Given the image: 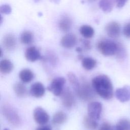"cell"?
I'll return each instance as SVG.
<instances>
[{
  "label": "cell",
  "instance_id": "cell-5",
  "mask_svg": "<svg viewBox=\"0 0 130 130\" xmlns=\"http://www.w3.org/2000/svg\"><path fill=\"white\" fill-rule=\"evenodd\" d=\"M65 83L66 79L64 77H58L55 78L51 82L47 89L54 95L58 96L62 92Z\"/></svg>",
  "mask_w": 130,
  "mask_h": 130
},
{
  "label": "cell",
  "instance_id": "cell-26",
  "mask_svg": "<svg viewBox=\"0 0 130 130\" xmlns=\"http://www.w3.org/2000/svg\"><path fill=\"white\" fill-rule=\"evenodd\" d=\"M113 130H130V120L127 119H120L113 127Z\"/></svg>",
  "mask_w": 130,
  "mask_h": 130
},
{
  "label": "cell",
  "instance_id": "cell-31",
  "mask_svg": "<svg viewBox=\"0 0 130 130\" xmlns=\"http://www.w3.org/2000/svg\"><path fill=\"white\" fill-rule=\"evenodd\" d=\"M128 0H115L116 7L118 8H121L124 6Z\"/></svg>",
  "mask_w": 130,
  "mask_h": 130
},
{
  "label": "cell",
  "instance_id": "cell-6",
  "mask_svg": "<svg viewBox=\"0 0 130 130\" xmlns=\"http://www.w3.org/2000/svg\"><path fill=\"white\" fill-rule=\"evenodd\" d=\"M102 111V105L100 102L94 101L89 103L87 106L88 115L91 118L98 120L100 119Z\"/></svg>",
  "mask_w": 130,
  "mask_h": 130
},
{
  "label": "cell",
  "instance_id": "cell-34",
  "mask_svg": "<svg viewBox=\"0 0 130 130\" xmlns=\"http://www.w3.org/2000/svg\"><path fill=\"white\" fill-rule=\"evenodd\" d=\"M76 51L80 53V52H81L82 51V49L80 48V47H77L76 48Z\"/></svg>",
  "mask_w": 130,
  "mask_h": 130
},
{
  "label": "cell",
  "instance_id": "cell-18",
  "mask_svg": "<svg viewBox=\"0 0 130 130\" xmlns=\"http://www.w3.org/2000/svg\"><path fill=\"white\" fill-rule=\"evenodd\" d=\"M33 72L28 69H24L21 70L19 73L20 79L24 83L30 82L34 78Z\"/></svg>",
  "mask_w": 130,
  "mask_h": 130
},
{
  "label": "cell",
  "instance_id": "cell-20",
  "mask_svg": "<svg viewBox=\"0 0 130 130\" xmlns=\"http://www.w3.org/2000/svg\"><path fill=\"white\" fill-rule=\"evenodd\" d=\"M80 33L85 38H92L94 34V29L90 25H83L80 27Z\"/></svg>",
  "mask_w": 130,
  "mask_h": 130
},
{
  "label": "cell",
  "instance_id": "cell-3",
  "mask_svg": "<svg viewBox=\"0 0 130 130\" xmlns=\"http://www.w3.org/2000/svg\"><path fill=\"white\" fill-rule=\"evenodd\" d=\"M3 114L13 125L18 126L21 124L20 118L16 110L9 104H4L1 108Z\"/></svg>",
  "mask_w": 130,
  "mask_h": 130
},
{
  "label": "cell",
  "instance_id": "cell-37",
  "mask_svg": "<svg viewBox=\"0 0 130 130\" xmlns=\"http://www.w3.org/2000/svg\"><path fill=\"white\" fill-rule=\"evenodd\" d=\"M35 1L36 2H38L40 1V0H35Z\"/></svg>",
  "mask_w": 130,
  "mask_h": 130
},
{
  "label": "cell",
  "instance_id": "cell-27",
  "mask_svg": "<svg viewBox=\"0 0 130 130\" xmlns=\"http://www.w3.org/2000/svg\"><path fill=\"white\" fill-rule=\"evenodd\" d=\"M126 55V52L123 46L120 43H118V49L116 54L117 58L119 59H123Z\"/></svg>",
  "mask_w": 130,
  "mask_h": 130
},
{
  "label": "cell",
  "instance_id": "cell-36",
  "mask_svg": "<svg viewBox=\"0 0 130 130\" xmlns=\"http://www.w3.org/2000/svg\"><path fill=\"white\" fill-rule=\"evenodd\" d=\"M3 130H10L9 128H4Z\"/></svg>",
  "mask_w": 130,
  "mask_h": 130
},
{
  "label": "cell",
  "instance_id": "cell-4",
  "mask_svg": "<svg viewBox=\"0 0 130 130\" xmlns=\"http://www.w3.org/2000/svg\"><path fill=\"white\" fill-rule=\"evenodd\" d=\"M94 89L87 82H83L80 84L77 94L83 100L89 101L92 100L94 96Z\"/></svg>",
  "mask_w": 130,
  "mask_h": 130
},
{
  "label": "cell",
  "instance_id": "cell-13",
  "mask_svg": "<svg viewBox=\"0 0 130 130\" xmlns=\"http://www.w3.org/2000/svg\"><path fill=\"white\" fill-rule=\"evenodd\" d=\"M77 43V38L75 35L73 34H67L64 35L60 40L61 45L68 49L74 47Z\"/></svg>",
  "mask_w": 130,
  "mask_h": 130
},
{
  "label": "cell",
  "instance_id": "cell-28",
  "mask_svg": "<svg viewBox=\"0 0 130 130\" xmlns=\"http://www.w3.org/2000/svg\"><path fill=\"white\" fill-rule=\"evenodd\" d=\"M0 12L4 14H10L12 12V8L9 5L4 4L0 7Z\"/></svg>",
  "mask_w": 130,
  "mask_h": 130
},
{
  "label": "cell",
  "instance_id": "cell-23",
  "mask_svg": "<svg viewBox=\"0 0 130 130\" xmlns=\"http://www.w3.org/2000/svg\"><path fill=\"white\" fill-rule=\"evenodd\" d=\"M20 40L23 44H30L34 41L33 34L28 30L24 31L20 35Z\"/></svg>",
  "mask_w": 130,
  "mask_h": 130
},
{
  "label": "cell",
  "instance_id": "cell-14",
  "mask_svg": "<svg viewBox=\"0 0 130 130\" xmlns=\"http://www.w3.org/2000/svg\"><path fill=\"white\" fill-rule=\"evenodd\" d=\"M2 44L6 50H12L16 45V40L15 36L12 34H7L3 39Z\"/></svg>",
  "mask_w": 130,
  "mask_h": 130
},
{
  "label": "cell",
  "instance_id": "cell-21",
  "mask_svg": "<svg viewBox=\"0 0 130 130\" xmlns=\"http://www.w3.org/2000/svg\"><path fill=\"white\" fill-rule=\"evenodd\" d=\"M114 0H100L99 7L105 13L110 12L113 8Z\"/></svg>",
  "mask_w": 130,
  "mask_h": 130
},
{
  "label": "cell",
  "instance_id": "cell-15",
  "mask_svg": "<svg viewBox=\"0 0 130 130\" xmlns=\"http://www.w3.org/2000/svg\"><path fill=\"white\" fill-rule=\"evenodd\" d=\"M72 26V21L70 17L69 16H62L58 22V27L59 29L66 32L69 31Z\"/></svg>",
  "mask_w": 130,
  "mask_h": 130
},
{
  "label": "cell",
  "instance_id": "cell-24",
  "mask_svg": "<svg viewBox=\"0 0 130 130\" xmlns=\"http://www.w3.org/2000/svg\"><path fill=\"white\" fill-rule=\"evenodd\" d=\"M67 77L72 86L77 94L79 90L80 83L79 82L76 76L73 73L69 72L67 75Z\"/></svg>",
  "mask_w": 130,
  "mask_h": 130
},
{
  "label": "cell",
  "instance_id": "cell-9",
  "mask_svg": "<svg viewBox=\"0 0 130 130\" xmlns=\"http://www.w3.org/2000/svg\"><path fill=\"white\" fill-rule=\"evenodd\" d=\"M61 102L67 108H71L75 103L74 95L70 89L67 88L61 93Z\"/></svg>",
  "mask_w": 130,
  "mask_h": 130
},
{
  "label": "cell",
  "instance_id": "cell-7",
  "mask_svg": "<svg viewBox=\"0 0 130 130\" xmlns=\"http://www.w3.org/2000/svg\"><path fill=\"white\" fill-rule=\"evenodd\" d=\"M33 116L36 122L41 125L47 123L49 120V115L41 107H37L34 110Z\"/></svg>",
  "mask_w": 130,
  "mask_h": 130
},
{
  "label": "cell",
  "instance_id": "cell-22",
  "mask_svg": "<svg viewBox=\"0 0 130 130\" xmlns=\"http://www.w3.org/2000/svg\"><path fill=\"white\" fill-rule=\"evenodd\" d=\"M81 63L84 69L86 70H91L96 66V61L94 58L87 57L82 58Z\"/></svg>",
  "mask_w": 130,
  "mask_h": 130
},
{
  "label": "cell",
  "instance_id": "cell-2",
  "mask_svg": "<svg viewBox=\"0 0 130 130\" xmlns=\"http://www.w3.org/2000/svg\"><path fill=\"white\" fill-rule=\"evenodd\" d=\"M97 48L103 55L106 56H112L116 54L118 43L110 40H103L98 43Z\"/></svg>",
  "mask_w": 130,
  "mask_h": 130
},
{
  "label": "cell",
  "instance_id": "cell-29",
  "mask_svg": "<svg viewBox=\"0 0 130 130\" xmlns=\"http://www.w3.org/2000/svg\"><path fill=\"white\" fill-rule=\"evenodd\" d=\"M123 34L126 38L130 39V22L126 23L123 26Z\"/></svg>",
  "mask_w": 130,
  "mask_h": 130
},
{
  "label": "cell",
  "instance_id": "cell-12",
  "mask_svg": "<svg viewBox=\"0 0 130 130\" xmlns=\"http://www.w3.org/2000/svg\"><path fill=\"white\" fill-rule=\"evenodd\" d=\"M29 92L32 96L39 98L42 97L45 94V88L41 82H37L31 85Z\"/></svg>",
  "mask_w": 130,
  "mask_h": 130
},
{
  "label": "cell",
  "instance_id": "cell-25",
  "mask_svg": "<svg viewBox=\"0 0 130 130\" xmlns=\"http://www.w3.org/2000/svg\"><path fill=\"white\" fill-rule=\"evenodd\" d=\"M67 119V115L62 111H59L53 115L52 122L55 124H60L65 122Z\"/></svg>",
  "mask_w": 130,
  "mask_h": 130
},
{
  "label": "cell",
  "instance_id": "cell-8",
  "mask_svg": "<svg viewBox=\"0 0 130 130\" xmlns=\"http://www.w3.org/2000/svg\"><path fill=\"white\" fill-rule=\"evenodd\" d=\"M105 30L109 37L116 39L118 38L120 34V26L118 22L111 21L106 25Z\"/></svg>",
  "mask_w": 130,
  "mask_h": 130
},
{
  "label": "cell",
  "instance_id": "cell-1",
  "mask_svg": "<svg viewBox=\"0 0 130 130\" xmlns=\"http://www.w3.org/2000/svg\"><path fill=\"white\" fill-rule=\"evenodd\" d=\"M94 91L103 99L110 100L113 96V87L110 79L106 75H99L91 81Z\"/></svg>",
  "mask_w": 130,
  "mask_h": 130
},
{
  "label": "cell",
  "instance_id": "cell-30",
  "mask_svg": "<svg viewBox=\"0 0 130 130\" xmlns=\"http://www.w3.org/2000/svg\"><path fill=\"white\" fill-rule=\"evenodd\" d=\"M99 130H113V127L108 122H105L100 125Z\"/></svg>",
  "mask_w": 130,
  "mask_h": 130
},
{
  "label": "cell",
  "instance_id": "cell-19",
  "mask_svg": "<svg viewBox=\"0 0 130 130\" xmlns=\"http://www.w3.org/2000/svg\"><path fill=\"white\" fill-rule=\"evenodd\" d=\"M83 124L84 127L88 130H95L98 126L96 120L91 118L88 115L85 116L84 117Z\"/></svg>",
  "mask_w": 130,
  "mask_h": 130
},
{
  "label": "cell",
  "instance_id": "cell-16",
  "mask_svg": "<svg viewBox=\"0 0 130 130\" xmlns=\"http://www.w3.org/2000/svg\"><path fill=\"white\" fill-rule=\"evenodd\" d=\"M13 90L16 95L18 97L24 98L27 95L26 87L21 82L15 83L13 85Z\"/></svg>",
  "mask_w": 130,
  "mask_h": 130
},
{
  "label": "cell",
  "instance_id": "cell-11",
  "mask_svg": "<svg viewBox=\"0 0 130 130\" xmlns=\"http://www.w3.org/2000/svg\"><path fill=\"white\" fill-rule=\"evenodd\" d=\"M26 59L30 62H34L41 58V54L39 50L35 46L27 48L24 53Z\"/></svg>",
  "mask_w": 130,
  "mask_h": 130
},
{
  "label": "cell",
  "instance_id": "cell-33",
  "mask_svg": "<svg viewBox=\"0 0 130 130\" xmlns=\"http://www.w3.org/2000/svg\"><path fill=\"white\" fill-rule=\"evenodd\" d=\"M83 45L85 48L87 49H90L91 48V45L90 42L87 40H84L83 41Z\"/></svg>",
  "mask_w": 130,
  "mask_h": 130
},
{
  "label": "cell",
  "instance_id": "cell-32",
  "mask_svg": "<svg viewBox=\"0 0 130 130\" xmlns=\"http://www.w3.org/2000/svg\"><path fill=\"white\" fill-rule=\"evenodd\" d=\"M36 130H51V127L49 125H42L36 128Z\"/></svg>",
  "mask_w": 130,
  "mask_h": 130
},
{
  "label": "cell",
  "instance_id": "cell-17",
  "mask_svg": "<svg viewBox=\"0 0 130 130\" xmlns=\"http://www.w3.org/2000/svg\"><path fill=\"white\" fill-rule=\"evenodd\" d=\"M14 68L13 63L9 60L4 59L0 62V71L2 74H7L11 72Z\"/></svg>",
  "mask_w": 130,
  "mask_h": 130
},
{
  "label": "cell",
  "instance_id": "cell-35",
  "mask_svg": "<svg viewBox=\"0 0 130 130\" xmlns=\"http://www.w3.org/2000/svg\"><path fill=\"white\" fill-rule=\"evenodd\" d=\"M88 2H90V3H92V2H95L96 0H87Z\"/></svg>",
  "mask_w": 130,
  "mask_h": 130
},
{
  "label": "cell",
  "instance_id": "cell-10",
  "mask_svg": "<svg viewBox=\"0 0 130 130\" xmlns=\"http://www.w3.org/2000/svg\"><path fill=\"white\" fill-rule=\"evenodd\" d=\"M115 96L120 102L124 103L130 100V87L124 86L117 88L115 91Z\"/></svg>",
  "mask_w": 130,
  "mask_h": 130
}]
</instances>
